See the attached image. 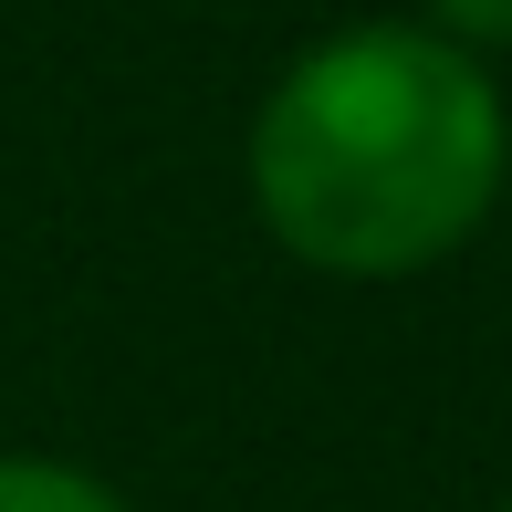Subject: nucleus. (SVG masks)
<instances>
[{
  "label": "nucleus",
  "instance_id": "7ed1b4c3",
  "mask_svg": "<svg viewBox=\"0 0 512 512\" xmlns=\"http://www.w3.org/2000/svg\"><path fill=\"white\" fill-rule=\"evenodd\" d=\"M450 21V42H512V0H429Z\"/></svg>",
  "mask_w": 512,
  "mask_h": 512
},
{
  "label": "nucleus",
  "instance_id": "f03ea898",
  "mask_svg": "<svg viewBox=\"0 0 512 512\" xmlns=\"http://www.w3.org/2000/svg\"><path fill=\"white\" fill-rule=\"evenodd\" d=\"M0 512H126L95 471L74 460H32V450H0Z\"/></svg>",
  "mask_w": 512,
  "mask_h": 512
},
{
  "label": "nucleus",
  "instance_id": "f257e3e1",
  "mask_svg": "<svg viewBox=\"0 0 512 512\" xmlns=\"http://www.w3.org/2000/svg\"><path fill=\"white\" fill-rule=\"evenodd\" d=\"M502 95L450 32L366 21L293 63L251 115V199L314 272H429L502 189Z\"/></svg>",
  "mask_w": 512,
  "mask_h": 512
}]
</instances>
